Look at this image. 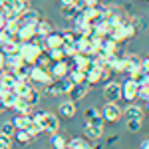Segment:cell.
<instances>
[{"label": "cell", "mask_w": 149, "mask_h": 149, "mask_svg": "<svg viewBox=\"0 0 149 149\" xmlns=\"http://www.w3.org/2000/svg\"><path fill=\"white\" fill-rule=\"evenodd\" d=\"M40 52H42V50L34 44V40H30V42H22V44H20V56H22L24 64L34 66V62H36V58H38Z\"/></svg>", "instance_id": "obj_3"}, {"label": "cell", "mask_w": 149, "mask_h": 149, "mask_svg": "<svg viewBox=\"0 0 149 149\" xmlns=\"http://www.w3.org/2000/svg\"><path fill=\"white\" fill-rule=\"evenodd\" d=\"M12 38H14V34H12L10 30L4 26V28L0 30V46H2V44H6V42H8V40H12Z\"/></svg>", "instance_id": "obj_38"}, {"label": "cell", "mask_w": 149, "mask_h": 149, "mask_svg": "<svg viewBox=\"0 0 149 149\" xmlns=\"http://www.w3.org/2000/svg\"><path fill=\"white\" fill-rule=\"evenodd\" d=\"M16 81H18V78H16V76L12 74L10 70H2V76H0V84H2V88H4V90H14Z\"/></svg>", "instance_id": "obj_15"}, {"label": "cell", "mask_w": 149, "mask_h": 149, "mask_svg": "<svg viewBox=\"0 0 149 149\" xmlns=\"http://www.w3.org/2000/svg\"><path fill=\"white\" fill-rule=\"evenodd\" d=\"M137 100H143V102H147V100H149V86H139Z\"/></svg>", "instance_id": "obj_39"}, {"label": "cell", "mask_w": 149, "mask_h": 149, "mask_svg": "<svg viewBox=\"0 0 149 149\" xmlns=\"http://www.w3.org/2000/svg\"><path fill=\"white\" fill-rule=\"evenodd\" d=\"M12 123H14L16 129H24L26 123H28V115H26V113H18V111H16V115L12 117Z\"/></svg>", "instance_id": "obj_31"}, {"label": "cell", "mask_w": 149, "mask_h": 149, "mask_svg": "<svg viewBox=\"0 0 149 149\" xmlns=\"http://www.w3.org/2000/svg\"><path fill=\"white\" fill-rule=\"evenodd\" d=\"M24 97H26L28 102L32 103V105H36V103H38V100H40V90H38V88H32V90L26 93Z\"/></svg>", "instance_id": "obj_36"}, {"label": "cell", "mask_w": 149, "mask_h": 149, "mask_svg": "<svg viewBox=\"0 0 149 149\" xmlns=\"http://www.w3.org/2000/svg\"><path fill=\"white\" fill-rule=\"evenodd\" d=\"M46 38V44H48V50H52V48H62V44H64V38H62V32H50L48 36H44Z\"/></svg>", "instance_id": "obj_16"}, {"label": "cell", "mask_w": 149, "mask_h": 149, "mask_svg": "<svg viewBox=\"0 0 149 149\" xmlns=\"http://www.w3.org/2000/svg\"><path fill=\"white\" fill-rule=\"evenodd\" d=\"M20 44H22V40H20L18 36H14L12 40L6 42V44H2L0 50H2L4 54H14V52H20Z\"/></svg>", "instance_id": "obj_17"}, {"label": "cell", "mask_w": 149, "mask_h": 149, "mask_svg": "<svg viewBox=\"0 0 149 149\" xmlns=\"http://www.w3.org/2000/svg\"><path fill=\"white\" fill-rule=\"evenodd\" d=\"M32 137H38L40 133H44V129H42V125L38 123V121H32V119H28V123H26V127H24Z\"/></svg>", "instance_id": "obj_29"}, {"label": "cell", "mask_w": 149, "mask_h": 149, "mask_svg": "<svg viewBox=\"0 0 149 149\" xmlns=\"http://www.w3.org/2000/svg\"><path fill=\"white\" fill-rule=\"evenodd\" d=\"M2 93H4V88H2V84H0V95H2Z\"/></svg>", "instance_id": "obj_49"}, {"label": "cell", "mask_w": 149, "mask_h": 149, "mask_svg": "<svg viewBox=\"0 0 149 149\" xmlns=\"http://www.w3.org/2000/svg\"><path fill=\"white\" fill-rule=\"evenodd\" d=\"M38 123H40L42 129H44L46 133H50V135H52V133H58V129H60V119H58V115L50 113V111H42Z\"/></svg>", "instance_id": "obj_4"}, {"label": "cell", "mask_w": 149, "mask_h": 149, "mask_svg": "<svg viewBox=\"0 0 149 149\" xmlns=\"http://www.w3.org/2000/svg\"><path fill=\"white\" fill-rule=\"evenodd\" d=\"M0 76H2V70H0Z\"/></svg>", "instance_id": "obj_52"}, {"label": "cell", "mask_w": 149, "mask_h": 149, "mask_svg": "<svg viewBox=\"0 0 149 149\" xmlns=\"http://www.w3.org/2000/svg\"><path fill=\"white\" fill-rule=\"evenodd\" d=\"M139 149H149V137H145L141 143H139Z\"/></svg>", "instance_id": "obj_44"}, {"label": "cell", "mask_w": 149, "mask_h": 149, "mask_svg": "<svg viewBox=\"0 0 149 149\" xmlns=\"http://www.w3.org/2000/svg\"><path fill=\"white\" fill-rule=\"evenodd\" d=\"M60 115H64V117H74L76 115V102H62L60 103Z\"/></svg>", "instance_id": "obj_22"}, {"label": "cell", "mask_w": 149, "mask_h": 149, "mask_svg": "<svg viewBox=\"0 0 149 149\" xmlns=\"http://www.w3.org/2000/svg\"><path fill=\"white\" fill-rule=\"evenodd\" d=\"M100 111H102V117L105 123H115L121 119V107L117 105V102H105V105Z\"/></svg>", "instance_id": "obj_2"}, {"label": "cell", "mask_w": 149, "mask_h": 149, "mask_svg": "<svg viewBox=\"0 0 149 149\" xmlns=\"http://www.w3.org/2000/svg\"><path fill=\"white\" fill-rule=\"evenodd\" d=\"M48 54H50V58H52V62L66 60V54H64V50H62V48H52V50H48Z\"/></svg>", "instance_id": "obj_35"}, {"label": "cell", "mask_w": 149, "mask_h": 149, "mask_svg": "<svg viewBox=\"0 0 149 149\" xmlns=\"http://www.w3.org/2000/svg\"><path fill=\"white\" fill-rule=\"evenodd\" d=\"M90 90H92V86H90L88 81L74 84V86H72V90L68 92V95H70V100H72V102H80V100H84V97L90 93Z\"/></svg>", "instance_id": "obj_8"}, {"label": "cell", "mask_w": 149, "mask_h": 149, "mask_svg": "<svg viewBox=\"0 0 149 149\" xmlns=\"http://www.w3.org/2000/svg\"><path fill=\"white\" fill-rule=\"evenodd\" d=\"M12 145H14L12 137L4 135V133H0V149H12Z\"/></svg>", "instance_id": "obj_37"}, {"label": "cell", "mask_w": 149, "mask_h": 149, "mask_svg": "<svg viewBox=\"0 0 149 149\" xmlns=\"http://www.w3.org/2000/svg\"><path fill=\"white\" fill-rule=\"evenodd\" d=\"M74 0H60V4H72Z\"/></svg>", "instance_id": "obj_48"}, {"label": "cell", "mask_w": 149, "mask_h": 149, "mask_svg": "<svg viewBox=\"0 0 149 149\" xmlns=\"http://www.w3.org/2000/svg\"><path fill=\"white\" fill-rule=\"evenodd\" d=\"M141 72H143V74H149V58L141 60Z\"/></svg>", "instance_id": "obj_42"}, {"label": "cell", "mask_w": 149, "mask_h": 149, "mask_svg": "<svg viewBox=\"0 0 149 149\" xmlns=\"http://www.w3.org/2000/svg\"><path fill=\"white\" fill-rule=\"evenodd\" d=\"M145 2H149V0H145Z\"/></svg>", "instance_id": "obj_53"}, {"label": "cell", "mask_w": 149, "mask_h": 149, "mask_svg": "<svg viewBox=\"0 0 149 149\" xmlns=\"http://www.w3.org/2000/svg\"><path fill=\"white\" fill-rule=\"evenodd\" d=\"M24 60L20 56V52H14V54H6V70H12L16 66H20Z\"/></svg>", "instance_id": "obj_27"}, {"label": "cell", "mask_w": 149, "mask_h": 149, "mask_svg": "<svg viewBox=\"0 0 149 149\" xmlns=\"http://www.w3.org/2000/svg\"><path fill=\"white\" fill-rule=\"evenodd\" d=\"M66 139L62 137L60 133H52V147L54 149H66Z\"/></svg>", "instance_id": "obj_32"}, {"label": "cell", "mask_w": 149, "mask_h": 149, "mask_svg": "<svg viewBox=\"0 0 149 149\" xmlns=\"http://www.w3.org/2000/svg\"><path fill=\"white\" fill-rule=\"evenodd\" d=\"M2 109H4V107H2V105H0V111H2Z\"/></svg>", "instance_id": "obj_51"}, {"label": "cell", "mask_w": 149, "mask_h": 149, "mask_svg": "<svg viewBox=\"0 0 149 149\" xmlns=\"http://www.w3.org/2000/svg\"><path fill=\"white\" fill-rule=\"evenodd\" d=\"M16 36H18L22 42H30V40H34L36 30H34V26H20V30H18Z\"/></svg>", "instance_id": "obj_23"}, {"label": "cell", "mask_w": 149, "mask_h": 149, "mask_svg": "<svg viewBox=\"0 0 149 149\" xmlns=\"http://www.w3.org/2000/svg\"><path fill=\"white\" fill-rule=\"evenodd\" d=\"M88 6H95V4H100V0H84Z\"/></svg>", "instance_id": "obj_45"}, {"label": "cell", "mask_w": 149, "mask_h": 149, "mask_svg": "<svg viewBox=\"0 0 149 149\" xmlns=\"http://www.w3.org/2000/svg\"><path fill=\"white\" fill-rule=\"evenodd\" d=\"M30 81L32 84H36L38 88H46L48 84H52L54 81V78H52V74L48 72V70H44V68H40V66H30Z\"/></svg>", "instance_id": "obj_1"}, {"label": "cell", "mask_w": 149, "mask_h": 149, "mask_svg": "<svg viewBox=\"0 0 149 149\" xmlns=\"http://www.w3.org/2000/svg\"><path fill=\"white\" fill-rule=\"evenodd\" d=\"M102 70L103 68H97V66L90 64V68L86 70V81H88L90 86L97 84V81H102Z\"/></svg>", "instance_id": "obj_13"}, {"label": "cell", "mask_w": 149, "mask_h": 149, "mask_svg": "<svg viewBox=\"0 0 149 149\" xmlns=\"http://www.w3.org/2000/svg\"><path fill=\"white\" fill-rule=\"evenodd\" d=\"M32 88H34V84L28 80V78H24V80H18V81H16V86H14V92L18 93L20 97H24V95L30 92Z\"/></svg>", "instance_id": "obj_18"}, {"label": "cell", "mask_w": 149, "mask_h": 149, "mask_svg": "<svg viewBox=\"0 0 149 149\" xmlns=\"http://www.w3.org/2000/svg\"><path fill=\"white\" fill-rule=\"evenodd\" d=\"M32 107H34V105L28 102L26 97H20V95H18V100H16V105H14V109H16L18 113H26V115H28L30 111H32Z\"/></svg>", "instance_id": "obj_24"}, {"label": "cell", "mask_w": 149, "mask_h": 149, "mask_svg": "<svg viewBox=\"0 0 149 149\" xmlns=\"http://www.w3.org/2000/svg\"><path fill=\"white\" fill-rule=\"evenodd\" d=\"M141 123H143V119H125V125H127V129H129L131 133L141 131Z\"/></svg>", "instance_id": "obj_33"}, {"label": "cell", "mask_w": 149, "mask_h": 149, "mask_svg": "<svg viewBox=\"0 0 149 149\" xmlns=\"http://www.w3.org/2000/svg\"><path fill=\"white\" fill-rule=\"evenodd\" d=\"M60 86H62V92L68 93L70 90H72V86H74V81H72L68 76H66V78H62V80H60Z\"/></svg>", "instance_id": "obj_40"}, {"label": "cell", "mask_w": 149, "mask_h": 149, "mask_svg": "<svg viewBox=\"0 0 149 149\" xmlns=\"http://www.w3.org/2000/svg\"><path fill=\"white\" fill-rule=\"evenodd\" d=\"M66 149H90V143L84 137H72L66 143Z\"/></svg>", "instance_id": "obj_26"}, {"label": "cell", "mask_w": 149, "mask_h": 149, "mask_svg": "<svg viewBox=\"0 0 149 149\" xmlns=\"http://www.w3.org/2000/svg\"><path fill=\"white\" fill-rule=\"evenodd\" d=\"M78 6L72 2V4H62V8H60V14L66 18V20H74L76 16H78Z\"/></svg>", "instance_id": "obj_20"}, {"label": "cell", "mask_w": 149, "mask_h": 149, "mask_svg": "<svg viewBox=\"0 0 149 149\" xmlns=\"http://www.w3.org/2000/svg\"><path fill=\"white\" fill-rule=\"evenodd\" d=\"M14 139L18 141V143H22V145H26V143H30L32 141V135L26 131V129H16V133H14Z\"/></svg>", "instance_id": "obj_30"}, {"label": "cell", "mask_w": 149, "mask_h": 149, "mask_svg": "<svg viewBox=\"0 0 149 149\" xmlns=\"http://www.w3.org/2000/svg\"><path fill=\"white\" fill-rule=\"evenodd\" d=\"M0 70H6V54L0 50Z\"/></svg>", "instance_id": "obj_43"}, {"label": "cell", "mask_w": 149, "mask_h": 149, "mask_svg": "<svg viewBox=\"0 0 149 149\" xmlns=\"http://www.w3.org/2000/svg\"><path fill=\"white\" fill-rule=\"evenodd\" d=\"M115 141H117V135H113V137H109V139H107V143H115Z\"/></svg>", "instance_id": "obj_47"}, {"label": "cell", "mask_w": 149, "mask_h": 149, "mask_svg": "<svg viewBox=\"0 0 149 149\" xmlns=\"http://www.w3.org/2000/svg\"><path fill=\"white\" fill-rule=\"evenodd\" d=\"M70 62L68 60H60V62H52V66H50V74H52V78L54 80H62V78H66L70 72Z\"/></svg>", "instance_id": "obj_7"}, {"label": "cell", "mask_w": 149, "mask_h": 149, "mask_svg": "<svg viewBox=\"0 0 149 149\" xmlns=\"http://www.w3.org/2000/svg\"><path fill=\"white\" fill-rule=\"evenodd\" d=\"M103 97H105L107 102H117V100H121V84H117V81H113V80L105 81V86H103Z\"/></svg>", "instance_id": "obj_6"}, {"label": "cell", "mask_w": 149, "mask_h": 149, "mask_svg": "<svg viewBox=\"0 0 149 149\" xmlns=\"http://www.w3.org/2000/svg\"><path fill=\"white\" fill-rule=\"evenodd\" d=\"M139 72H141V58L135 56V54H127L123 58V74H127L129 78H133Z\"/></svg>", "instance_id": "obj_5"}, {"label": "cell", "mask_w": 149, "mask_h": 149, "mask_svg": "<svg viewBox=\"0 0 149 149\" xmlns=\"http://www.w3.org/2000/svg\"><path fill=\"white\" fill-rule=\"evenodd\" d=\"M121 113L125 115V119H143V117H145V115H143V109H141L139 105H135L133 102L129 103Z\"/></svg>", "instance_id": "obj_14"}, {"label": "cell", "mask_w": 149, "mask_h": 149, "mask_svg": "<svg viewBox=\"0 0 149 149\" xmlns=\"http://www.w3.org/2000/svg\"><path fill=\"white\" fill-rule=\"evenodd\" d=\"M10 72L16 76V78H18V80H24V78H28V76H30V64H24V62H22L20 66L12 68ZM28 80H30V78H28Z\"/></svg>", "instance_id": "obj_25"}, {"label": "cell", "mask_w": 149, "mask_h": 149, "mask_svg": "<svg viewBox=\"0 0 149 149\" xmlns=\"http://www.w3.org/2000/svg\"><path fill=\"white\" fill-rule=\"evenodd\" d=\"M34 30H36V36H48L52 30H54V26L48 22V20H38V22L34 24Z\"/></svg>", "instance_id": "obj_19"}, {"label": "cell", "mask_w": 149, "mask_h": 149, "mask_svg": "<svg viewBox=\"0 0 149 149\" xmlns=\"http://www.w3.org/2000/svg\"><path fill=\"white\" fill-rule=\"evenodd\" d=\"M147 111H149V100H147Z\"/></svg>", "instance_id": "obj_50"}, {"label": "cell", "mask_w": 149, "mask_h": 149, "mask_svg": "<svg viewBox=\"0 0 149 149\" xmlns=\"http://www.w3.org/2000/svg\"><path fill=\"white\" fill-rule=\"evenodd\" d=\"M0 133H4V135H8V137H14V133H16V127L12 121H4L2 127H0Z\"/></svg>", "instance_id": "obj_34"}, {"label": "cell", "mask_w": 149, "mask_h": 149, "mask_svg": "<svg viewBox=\"0 0 149 149\" xmlns=\"http://www.w3.org/2000/svg\"><path fill=\"white\" fill-rule=\"evenodd\" d=\"M38 20H40V14H38L36 10H32V8H28V10L20 12V16H18V22H20V26H34Z\"/></svg>", "instance_id": "obj_11"}, {"label": "cell", "mask_w": 149, "mask_h": 149, "mask_svg": "<svg viewBox=\"0 0 149 149\" xmlns=\"http://www.w3.org/2000/svg\"><path fill=\"white\" fill-rule=\"evenodd\" d=\"M129 22L135 26V30H145V22H143V18H131Z\"/></svg>", "instance_id": "obj_41"}, {"label": "cell", "mask_w": 149, "mask_h": 149, "mask_svg": "<svg viewBox=\"0 0 149 149\" xmlns=\"http://www.w3.org/2000/svg\"><path fill=\"white\" fill-rule=\"evenodd\" d=\"M16 100H18V93L14 92V90H4V93L0 95V105L4 107V109H14V105H16Z\"/></svg>", "instance_id": "obj_12"}, {"label": "cell", "mask_w": 149, "mask_h": 149, "mask_svg": "<svg viewBox=\"0 0 149 149\" xmlns=\"http://www.w3.org/2000/svg\"><path fill=\"white\" fill-rule=\"evenodd\" d=\"M84 119L90 125H97V127L105 125V121H103V117H102V111L97 107H86L84 109Z\"/></svg>", "instance_id": "obj_10"}, {"label": "cell", "mask_w": 149, "mask_h": 149, "mask_svg": "<svg viewBox=\"0 0 149 149\" xmlns=\"http://www.w3.org/2000/svg\"><path fill=\"white\" fill-rule=\"evenodd\" d=\"M137 90H139V84L133 78H129V80L121 86V95H123V100H127V102H135L137 100Z\"/></svg>", "instance_id": "obj_9"}, {"label": "cell", "mask_w": 149, "mask_h": 149, "mask_svg": "<svg viewBox=\"0 0 149 149\" xmlns=\"http://www.w3.org/2000/svg\"><path fill=\"white\" fill-rule=\"evenodd\" d=\"M34 66H40V68L44 70H50V66H52V58H50V54L48 52H40L38 54V58H36Z\"/></svg>", "instance_id": "obj_28"}, {"label": "cell", "mask_w": 149, "mask_h": 149, "mask_svg": "<svg viewBox=\"0 0 149 149\" xmlns=\"http://www.w3.org/2000/svg\"><path fill=\"white\" fill-rule=\"evenodd\" d=\"M84 133H86V137H90V139H100L103 135V127L84 123Z\"/></svg>", "instance_id": "obj_21"}, {"label": "cell", "mask_w": 149, "mask_h": 149, "mask_svg": "<svg viewBox=\"0 0 149 149\" xmlns=\"http://www.w3.org/2000/svg\"><path fill=\"white\" fill-rule=\"evenodd\" d=\"M4 26H6V18H4V16H2V14H0V30H2V28H4Z\"/></svg>", "instance_id": "obj_46"}]
</instances>
